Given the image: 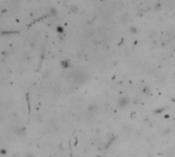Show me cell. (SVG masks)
Listing matches in <instances>:
<instances>
[{
    "instance_id": "3",
    "label": "cell",
    "mask_w": 175,
    "mask_h": 157,
    "mask_svg": "<svg viewBox=\"0 0 175 157\" xmlns=\"http://www.w3.org/2000/svg\"><path fill=\"white\" fill-rule=\"evenodd\" d=\"M130 32L131 33H137L138 32V29L136 28V27H130Z\"/></svg>"
},
{
    "instance_id": "2",
    "label": "cell",
    "mask_w": 175,
    "mask_h": 157,
    "mask_svg": "<svg viewBox=\"0 0 175 157\" xmlns=\"http://www.w3.org/2000/svg\"><path fill=\"white\" fill-rule=\"evenodd\" d=\"M58 9H54V7H50L49 9V15H58Z\"/></svg>"
},
{
    "instance_id": "1",
    "label": "cell",
    "mask_w": 175,
    "mask_h": 157,
    "mask_svg": "<svg viewBox=\"0 0 175 157\" xmlns=\"http://www.w3.org/2000/svg\"><path fill=\"white\" fill-rule=\"evenodd\" d=\"M70 10H71V12L77 13L78 12H79V9H78L77 5H71V6H70Z\"/></svg>"
},
{
    "instance_id": "4",
    "label": "cell",
    "mask_w": 175,
    "mask_h": 157,
    "mask_svg": "<svg viewBox=\"0 0 175 157\" xmlns=\"http://www.w3.org/2000/svg\"><path fill=\"white\" fill-rule=\"evenodd\" d=\"M61 66L64 67V68H68V67H69V62L68 61H63V62H61Z\"/></svg>"
},
{
    "instance_id": "5",
    "label": "cell",
    "mask_w": 175,
    "mask_h": 157,
    "mask_svg": "<svg viewBox=\"0 0 175 157\" xmlns=\"http://www.w3.org/2000/svg\"><path fill=\"white\" fill-rule=\"evenodd\" d=\"M56 31H58V33H63V32H64V29L61 28V27H60V26H58V28H56Z\"/></svg>"
},
{
    "instance_id": "6",
    "label": "cell",
    "mask_w": 175,
    "mask_h": 157,
    "mask_svg": "<svg viewBox=\"0 0 175 157\" xmlns=\"http://www.w3.org/2000/svg\"><path fill=\"white\" fill-rule=\"evenodd\" d=\"M155 9H161V4H160V3L156 4V5H155Z\"/></svg>"
}]
</instances>
